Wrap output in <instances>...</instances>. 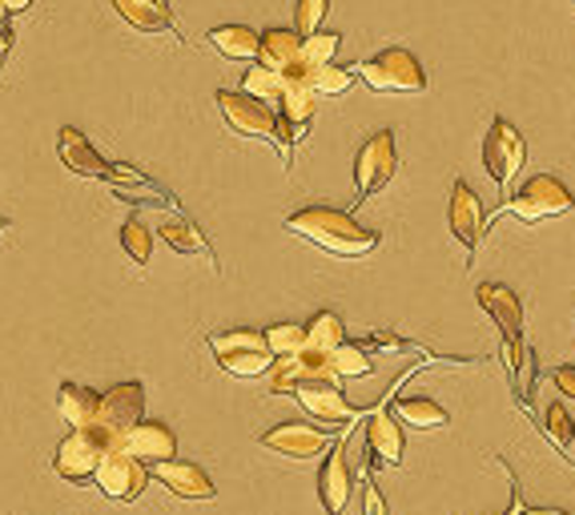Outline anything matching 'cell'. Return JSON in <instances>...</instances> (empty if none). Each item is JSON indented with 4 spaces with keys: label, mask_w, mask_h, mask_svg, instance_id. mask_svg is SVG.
<instances>
[{
    "label": "cell",
    "mask_w": 575,
    "mask_h": 515,
    "mask_svg": "<svg viewBox=\"0 0 575 515\" xmlns=\"http://www.w3.org/2000/svg\"><path fill=\"white\" fill-rule=\"evenodd\" d=\"M539 428H543V435H548L560 452H572L575 443V419L567 415V407H563L560 399H551L543 411H539Z\"/></svg>",
    "instance_id": "cell-28"
},
{
    "label": "cell",
    "mask_w": 575,
    "mask_h": 515,
    "mask_svg": "<svg viewBox=\"0 0 575 515\" xmlns=\"http://www.w3.org/2000/svg\"><path fill=\"white\" fill-rule=\"evenodd\" d=\"M97 399H101L97 390L81 387V383H64V387L57 390V411H61V419L73 431L93 428V415H97Z\"/></svg>",
    "instance_id": "cell-22"
},
{
    "label": "cell",
    "mask_w": 575,
    "mask_h": 515,
    "mask_svg": "<svg viewBox=\"0 0 575 515\" xmlns=\"http://www.w3.org/2000/svg\"><path fill=\"white\" fill-rule=\"evenodd\" d=\"M150 476L157 479V483H165V491H169V495H177V500L210 503L213 495H218L213 479L206 476L198 464H186V459H169V464L150 467Z\"/></svg>",
    "instance_id": "cell-15"
},
{
    "label": "cell",
    "mask_w": 575,
    "mask_h": 515,
    "mask_svg": "<svg viewBox=\"0 0 575 515\" xmlns=\"http://www.w3.org/2000/svg\"><path fill=\"white\" fill-rule=\"evenodd\" d=\"M270 395L298 399L302 411H306L314 423H322V431L351 428L354 419H359L351 399L338 387L335 371H330V359L310 351H298L294 359H282V363L270 371Z\"/></svg>",
    "instance_id": "cell-1"
},
{
    "label": "cell",
    "mask_w": 575,
    "mask_h": 515,
    "mask_svg": "<svg viewBox=\"0 0 575 515\" xmlns=\"http://www.w3.org/2000/svg\"><path fill=\"white\" fill-rule=\"evenodd\" d=\"M210 351H213V359H222V354L266 351V339H262V330H218V335H210Z\"/></svg>",
    "instance_id": "cell-30"
},
{
    "label": "cell",
    "mask_w": 575,
    "mask_h": 515,
    "mask_svg": "<svg viewBox=\"0 0 575 515\" xmlns=\"http://www.w3.org/2000/svg\"><path fill=\"white\" fill-rule=\"evenodd\" d=\"M366 452H371V467H399L402 452H407V440H402V428L395 423L390 411H375L366 419Z\"/></svg>",
    "instance_id": "cell-17"
},
{
    "label": "cell",
    "mask_w": 575,
    "mask_h": 515,
    "mask_svg": "<svg viewBox=\"0 0 575 515\" xmlns=\"http://www.w3.org/2000/svg\"><path fill=\"white\" fill-rule=\"evenodd\" d=\"M326 13H330V0H298L294 4V33H298V40L322 33Z\"/></svg>",
    "instance_id": "cell-34"
},
{
    "label": "cell",
    "mask_w": 575,
    "mask_h": 515,
    "mask_svg": "<svg viewBox=\"0 0 575 515\" xmlns=\"http://www.w3.org/2000/svg\"><path fill=\"white\" fill-rule=\"evenodd\" d=\"M57 150H61L64 169H73V174H81V177H97V182L109 177V162L89 145V138L81 129L64 126L61 133H57Z\"/></svg>",
    "instance_id": "cell-18"
},
{
    "label": "cell",
    "mask_w": 575,
    "mask_h": 515,
    "mask_svg": "<svg viewBox=\"0 0 575 515\" xmlns=\"http://www.w3.org/2000/svg\"><path fill=\"white\" fill-rule=\"evenodd\" d=\"M387 411L395 415V423H399V428L438 431V428H447V423H450L447 411H443L435 399H426V395H411V399H390Z\"/></svg>",
    "instance_id": "cell-20"
},
{
    "label": "cell",
    "mask_w": 575,
    "mask_h": 515,
    "mask_svg": "<svg viewBox=\"0 0 575 515\" xmlns=\"http://www.w3.org/2000/svg\"><path fill=\"white\" fill-rule=\"evenodd\" d=\"M218 109H222L225 126L234 129L238 138L278 145V117L270 105L246 97V93H234V89H218Z\"/></svg>",
    "instance_id": "cell-11"
},
{
    "label": "cell",
    "mask_w": 575,
    "mask_h": 515,
    "mask_svg": "<svg viewBox=\"0 0 575 515\" xmlns=\"http://www.w3.org/2000/svg\"><path fill=\"white\" fill-rule=\"evenodd\" d=\"M330 371H335V378H366L375 375V359H371V351H366L363 342H342L330 354Z\"/></svg>",
    "instance_id": "cell-26"
},
{
    "label": "cell",
    "mask_w": 575,
    "mask_h": 515,
    "mask_svg": "<svg viewBox=\"0 0 575 515\" xmlns=\"http://www.w3.org/2000/svg\"><path fill=\"white\" fill-rule=\"evenodd\" d=\"M162 238L169 242V250H177V254H206L210 262H218L213 258V250H210V242H206V234H201L189 218H169L162 226Z\"/></svg>",
    "instance_id": "cell-25"
},
{
    "label": "cell",
    "mask_w": 575,
    "mask_h": 515,
    "mask_svg": "<svg viewBox=\"0 0 575 515\" xmlns=\"http://www.w3.org/2000/svg\"><path fill=\"white\" fill-rule=\"evenodd\" d=\"M551 383H555V390H560V395L575 399V366H555V375H551Z\"/></svg>",
    "instance_id": "cell-37"
},
{
    "label": "cell",
    "mask_w": 575,
    "mask_h": 515,
    "mask_svg": "<svg viewBox=\"0 0 575 515\" xmlns=\"http://www.w3.org/2000/svg\"><path fill=\"white\" fill-rule=\"evenodd\" d=\"M121 250H126L138 266L150 262V254H153V234H150V226H141L138 218H129L126 226H121Z\"/></svg>",
    "instance_id": "cell-35"
},
{
    "label": "cell",
    "mask_w": 575,
    "mask_h": 515,
    "mask_svg": "<svg viewBox=\"0 0 575 515\" xmlns=\"http://www.w3.org/2000/svg\"><path fill=\"white\" fill-rule=\"evenodd\" d=\"M262 447L266 452H278L286 455V459H314V455H322L330 447V431H322L318 423H278L262 435Z\"/></svg>",
    "instance_id": "cell-13"
},
{
    "label": "cell",
    "mask_w": 575,
    "mask_h": 515,
    "mask_svg": "<svg viewBox=\"0 0 575 515\" xmlns=\"http://www.w3.org/2000/svg\"><path fill=\"white\" fill-rule=\"evenodd\" d=\"M503 467V464H500ZM507 471V479H512V488H515V476H512V467H503ZM507 515H524V495H519V488H515V500H512V512Z\"/></svg>",
    "instance_id": "cell-38"
},
{
    "label": "cell",
    "mask_w": 575,
    "mask_h": 515,
    "mask_svg": "<svg viewBox=\"0 0 575 515\" xmlns=\"http://www.w3.org/2000/svg\"><path fill=\"white\" fill-rule=\"evenodd\" d=\"M302 330H306V347H302V351L322 354V359H330V354L347 342V327H342V318H338L335 311H318Z\"/></svg>",
    "instance_id": "cell-24"
},
{
    "label": "cell",
    "mask_w": 575,
    "mask_h": 515,
    "mask_svg": "<svg viewBox=\"0 0 575 515\" xmlns=\"http://www.w3.org/2000/svg\"><path fill=\"white\" fill-rule=\"evenodd\" d=\"M363 507H366V515H387V503H383V495H378L371 476L363 479Z\"/></svg>",
    "instance_id": "cell-36"
},
{
    "label": "cell",
    "mask_w": 575,
    "mask_h": 515,
    "mask_svg": "<svg viewBox=\"0 0 575 515\" xmlns=\"http://www.w3.org/2000/svg\"><path fill=\"white\" fill-rule=\"evenodd\" d=\"M524 515H572V512H560V507H524Z\"/></svg>",
    "instance_id": "cell-40"
},
{
    "label": "cell",
    "mask_w": 575,
    "mask_h": 515,
    "mask_svg": "<svg viewBox=\"0 0 575 515\" xmlns=\"http://www.w3.org/2000/svg\"><path fill=\"white\" fill-rule=\"evenodd\" d=\"M347 443L330 447V455L322 459V471H318V500H322L326 515H342L347 503L354 495V476H351V459H347Z\"/></svg>",
    "instance_id": "cell-14"
},
{
    "label": "cell",
    "mask_w": 575,
    "mask_h": 515,
    "mask_svg": "<svg viewBox=\"0 0 575 515\" xmlns=\"http://www.w3.org/2000/svg\"><path fill=\"white\" fill-rule=\"evenodd\" d=\"M121 447H126V455H133L138 464L157 467V464H169L177 455V435L165 428V423H138L133 431H126Z\"/></svg>",
    "instance_id": "cell-16"
},
{
    "label": "cell",
    "mask_w": 575,
    "mask_h": 515,
    "mask_svg": "<svg viewBox=\"0 0 575 515\" xmlns=\"http://www.w3.org/2000/svg\"><path fill=\"white\" fill-rule=\"evenodd\" d=\"M266 339V351L274 354V359H294V354L306 347V330L298 323H278V327H266L262 330Z\"/></svg>",
    "instance_id": "cell-32"
},
{
    "label": "cell",
    "mask_w": 575,
    "mask_h": 515,
    "mask_svg": "<svg viewBox=\"0 0 575 515\" xmlns=\"http://www.w3.org/2000/svg\"><path fill=\"white\" fill-rule=\"evenodd\" d=\"M117 447L113 440H105L97 428H81V431H69L52 455V467H57V476L69 479V483H89L93 471H97L101 455Z\"/></svg>",
    "instance_id": "cell-10"
},
{
    "label": "cell",
    "mask_w": 575,
    "mask_h": 515,
    "mask_svg": "<svg viewBox=\"0 0 575 515\" xmlns=\"http://www.w3.org/2000/svg\"><path fill=\"white\" fill-rule=\"evenodd\" d=\"M527 162V141L524 133L507 121V117H495L483 138V169L491 174V182L500 186L503 198H512V182L519 177Z\"/></svg>",
    "instance_id": "cell-7"
},
{
    "label": "cell",
    "mask_w": 575,
    "mask_h": 515,
    "mask_svg": "<svg viewBox=\"0 0 575 515\" xmlns=\"http://www.w3.org/2000/svg\"><path fill=\"white\" fill-rule=\"evenodd\" d=\"M28 4H33V0H4V9H9V16H13V13H25Z\"/></svg>",
    "instance_id": "cell-39"
},
{
    "label": "cell",
    "mask_w": 575,
    "mask_h": 515,
    "mask_svg": "<svg viewBox=\"0 0 575 515\" xmlns=\"http://www.w3.org/2000/svg\"><path fill=\"white\" fill-rule=\"evenodd\" d=\"M572 210H575V194H572V189L563 186L560 177L536 174V177H527L524 186L515 189L512 198L503 201L500 210L491 214V226H495L503 214H512V218H519V222H527V226H536V222L572 214Z\"/></svg>",
    "instance_id": "cell-3"
},
{
    "label": "cell",
    "mask_w": 575,
    "mask_h": 515,
    "mask_svg": "<svg viewBox=\"0 0 575 515\" xmlns=\"http://www.w3.org/2000/svg\"><path fill=\"white\" fill-rule=\"evenodd\" d=\"M298 49L302 40L294 28H266L262 45H258V65L278 77H286L290 69H298Z\"/></svg>",
    "instance_id": "cell-19"
},
{
    "label": "cell",
    "mask_w": 575,
    "mask_h": 515,
    "mask_svg": "<svg viewBox=\"0 0 575 515\" xmlns=\"http://www.w3.org/2000/svg\"><path fill=\"white\" fill-rule=\"evenodd\" d=\"M354 81H359V77H354V65H322V69H314V73L306 77V89H310L314 97H342Z\"/></svg>",
    "instance_id": "cell-27"
},
{
    "label": "cell",
    "mask_w": 575,
    "mask_h": 515,
    "mask_svg": "<svg viewBox=\"0 0 575 515\" xmlns=\"http://www.w3.org/2000/svg\"><path fill=\"white\" fill-rule=\"evenodd\" d=\"M0 230H9V222H4V218H0Z\"/></svg>",
    "instance_id": "cell-41"
},
{
    "label": "cell",
    "mask_w": 575,
    "mask_h": 515,
    "mask_svg": "<svg viewBox=\"0 0 575 515\" xmlns=\"http://www.w3.org/2000/svg\"><path fill=\"white\" fill-rule=\"evenodd\" d=\"M512 387H515L519 407L531 411V407H536V354H531V347L519 351V363H515V371H512Z\"/></svg>",
    "instance_id": "cell-33"
},
{
    "label": "cell",
    "mask_w": 575,
    "mask_h": 515,
    "mask_svg": "<svg viewBox=\"0 0 575 515\" xmlns=\"http://www.w3.org/2000/svg\"><path fill=\"white\" fill-rule=\"evenodd\" d=\"M479 306L491 315V323L500 327L503 335V366H507V375L515 371L519 363V351H524V302L515 294L507 282H483L476 290Z\"/></svg>",
    "instance_id": "cell-5"
},
{
    "label": "cell",
    "mask_w": 575,
    "mask_h": 515,
    "mask_svg": "<svg viewBox=\"0 0 575 515\" xmlns=\"http://www.w3.org/2000/svg\"><path fill=\"white\" fill-rule=\"evenodd\" d=\"M113 9H117V16L126 21V25H133L138 33H177L174 16H169V9H165L162 0H109Z\"/></svg>",
    "instance_id": "cell-21"
},
{
    "label": "cell",
    "mask_w": 575,
    "mask_h": 515,
    "mask_svg": "<svg viewBox=\"0 0 575 515\" xmlns=\"http://www.w3.org/2000/svg\"><path fill=\"white\" fill-rule=\"evenodd\" d=\"M286 230L335 258H366L378 250V230L359 226L347 210H330V206H306L298 214H290Z\"/></svg>",
    "instance_id": "cell-2"
},
{
    "label": "cell",
    "mask_w": 575,
    "mask_h": 515,
    "mask_svg": "<svg viewBox=\"0 0 575 515\" xmlns=\"http://www.w3.org/2000/svg\"><path fill=\"white\" fill-rule=\"evenodd\" d=\"M218 366H222L225 375L234 378H262L274 371V354L270 351H250V354H222L218 359Z\"/></svg>",
    "instance_id": "cell-31"
},
{
    "label": "cell",
    "mask_w": 575,
    "mask_h": 515,
    "mask_svg": "<svg viewBox=\"0 0 575 515\" xmlns=\"http://www.w3.org/2000/svg\"><path fill=\"white\" fill-rule=\"evenodd\" d=\"M447 222H450V234L459 238V246L467 250V258H476L479 250V234L488 226V210L479 194L467 182H455L450 186V210H447Z\"/></svg>",
    "instance_id": "cell-12"
},
{
    "label": "cell",
    "mask_w": 575,
    "mask_h": 515,
    "mask_svg": "<svg viewBox=\"0 0 575 515\" xmlns=\"http://www.w3.org/2000/svg\"><path fill=\"white\" fill-rule=\"evenodd\" d=\"M242 93L262 101V105H278L282 93H286V81L278 73H270V69H262V65H254V69H246V77H242Z\"/></svg>",
    "instance_id": "cell-29"
},
{
    "label": "cell",
    "mask_w": 575,
    "mask_h": 515,
    "mask_svg": "<svg viewBox=\"0 0 575 515\" xmlns=\"http://www.w3.org/2000/svg\"><path fill=\"white\" fill-rule=\"evenodd\" d=\"M395 174H399V145H395V133L383 129L371 141H363V150L354 157V206L383 194L395 182Z\"/></svg>",
    "instance_id": "cell-6"
},
{
    "label": "cell",
    "mask_w": 575,
    "mask_h": 515,
    "mask_svg": "<svg viewBox=\"0 0 575 515\" xmlns=\"http://www.w3.org/2000/svg\"><path fill=\"white\" fill-rule=\"evenodd\" d=\"M210 45L230 61H258V45H262V33H254L246 25H218L210 28Z\"/></svg>",
    "instance_id": "cell-23"
},
{
    "label": "cell",
    "mask_w": 575,
    "mask_h": 515,
    "mask_svg": "<svg viewBox=\"0 0 575 515\" xmlns=\"http://www.w3.org/2000/svg\"><path fill=\"white\" fill-rule=\"evenodd\" d=\"M354 77H363V85L375 93H423L426 89V69L411 49H383L371 61L354 65Z\"/></svg>",
    "instance_id": "cell-4"
},
{
    "label": "cell",
    "mask_w": 575,
    "mask_h": 515,
    "mask_svg": "<svg viewBox=\"0 0 575 515\" xmlns=\"http://www.w3.org/2000/svg\"><path fill=\"white\" fill-rule=\"evenodd\" d=\"M93 483H97V491L105 500L138 503L141 491L150 488V467L138 464L133 455H126V447L117 443V447H109V452L101 455L97 471H93Z\"/></svg>",
    "instance_id": "cell-8"
},
{
    "label": "cell",
    "mask_w": 575,
    "mask_h": 515,
    "mask_svg": "<svg viewBox=\"0 0 575 515\" xmlns=\"http://www.w3.org/2000/svg\"><path fill=\"white\" fill-rule=\"evenodd\" d=\"M141 411H145V387L141 383H117L97 399V415H93V428L105 435V440L121 443L126 431H133L141 423Z\"/></svg>",
    "instance_id": "cell-9"
}]
</instances>
